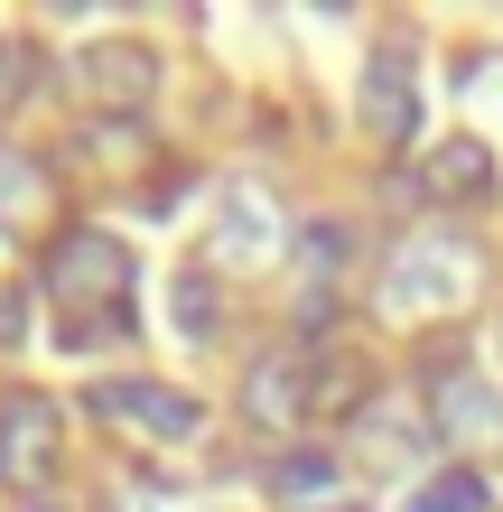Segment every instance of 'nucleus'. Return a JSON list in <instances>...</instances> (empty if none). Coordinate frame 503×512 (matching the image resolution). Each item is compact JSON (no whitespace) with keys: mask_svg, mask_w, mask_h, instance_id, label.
Here are the masks:
<instances>
[{"mask_svg":"<svg viewBox=\"0 0 503 512\" xmlns=\"http://www.w3.org/2000/svg\"><path fill=\"white\" fill-rule=\"evenodd\" d=\"M476 280H485L476 243L429 224V233H401L392 243V261H382V308L392 317H457L476 298Z\"/></svg>","mask_w":503,"mask_h":512,"instance_id":"f257e3e1","label":"nucleus"},{"mask_svg":"<svg viewBox=\"0 0 503 512\" xmlns=\"http://www.w3.org/2000/svg\"><path fill=\"white\" fill-rule=\"evenodd\" d=\"M131 289V243L122 233H56L47 252V298L56 308H103Z\"/></svg>","mask_w":503,"mask_h":512,"instance_id":"f03ea898","label":"nucleus"},{"mask_svg":"<svg viewBox=\"0 0 503 512\" xmlns=\"http://www.w3.org/2000/svg\"><path fill=\"white\" fill-rule=\"evenodd\" d=\"M84 401H94L103 419H131V429H150V438H196L205 429V410H196V391H177V382H150V373H103V382H84Z\"/></svg>","mask_w":503,"mask_h":512,"instance_id":"7ed1b4c3","label":"nucleus"},{"mask_svg":"<svg viewBox=\"0 0 503 512\" xmlns=\"http://www.w3.org/2000/svg\"><path fill=\"white\" fill-rule=\"evenodd\" d=\"M364 140L373 149H410L420 140V84H410V47L401 38H382L373 47V66H364Z\"/></svg>","mask_w":503,"mask_h":512,"instance_id":"20e7f679","label":"nucleus"},{"mask_svg":"<svg viewBox=\"0 0 503 512\" xmlns=\"http://www.w3.org/2000/svg\"><path fill=\"white\" fill-rule=\"evenodd\" d=\"M308 410H317V354H308V345L261 354L252 382H243V419H252V429H271V438H289Z\"/></svg>","mask_w":503,"mask_h":512,"instance_id":"39448f33","label":"nucleus"},{"mask_svg":"<svg viewBox=\"0 0 503 512\" xmlns=\"http://www.w3.org/2000/svg\"><path fill=\"white\" fill-rule=\"evenodd\" d=\"M75 75H84V94L112 103V112H140L159 94V47H140V38H94L75 56Z\"/></svg>","mask_w":503,"mask_h":512,"instance_id":"423d86ee","label":"nucleus"},{"mask_svg":"<svg viewBox=\"0 0 503 512\" xmlns=\"http://www.w3.org/2000/svg\"><path fill=\"white\" fill-rule=\"evenodd\" d=\"M354 457H364V466H420L429 457V419L373 391V401L354 410Z\"/></svg>","mask_w":503,"mask_h":512,"instance_id":"0eeeda50","label":"nucleus"},{"mask_svg":"<svg viewBox=\"0 0 503 512\" xmlns=\"http://www.w3.org/2000/svg\"><path fill=\"white\" fill-rule=\"evenodd\" d=\"M215 252H224V261H271V252H280V205H271V187H224Z\"/></svg>","mask_w":503,"mask_h":512,"instance_id":"6e6552de","label":"nucleus"},{"mask_svg":"<svg viewBox=\"0 0 503 512\" xmlns=\"http://www.w3.org/2000/svg\"><path fill=\"white\" fill-rule=\"evenodd\" d=\"M420 187L438 205H485L494 196V149L485 140H438L429 159H420Z\"/></svg>","mask_w":503,"mask_h":512,"instance_id":"1a4fd4ad","label":"nucleus"},{"mask_svg":"<svg viewBox=\"0 0 503 512\" xmlns=\"http://www.w3.org/2000/svg\"><path fill=\"white\" fill-rule=\"evenodd\" d=\"M429 419H438V438H494L503 429V401L476 373H448V382H429Z\"/></svg>","mask_w":503,"mask_h":512,"instance_id":"9d476101","label":"nucleus"},{"mask_svg":"<svg viewBox=\"0 0 503 512\" xmlns=\"http://www.w3.org/2000/svg\"><path fill=\"white\" fill-rule=\"evenodd\" d=\"M0 466H19V475H47L56 466V410L38 401V391H19L10 419H0Z\"/></svg>","mask_w":503,"mask_h":512,"instance_id":"9b49d317","label":"nucleus"},{"mask_svg":"<svg viewBox=\"0 0 503 512\" xmlns=\"http://www.w3.org/2000/svg\"><path fill=\"white\" fill-rule=\"evenodd\" d=\"M336 466L345 457H327V447H289V457L271 466V494H289L299 512H317V503H336Z\"/></svg>","mask_w":503,"mask_h":512,"instance_id":"f8f14e48","label":"nucleus"},{"mask_svg":"<svg viewBox=\"0 0 503 512\" xmlns=\"http://www.w3.org/2000/svg\"><path fill=\"white\" fill-rule=\"evenodd\" d=\"M485 503H494V485H485L476 466H438L429 485L410 494V512H485Z\"/></svg>","mask_w":503,"mask_h":512,"instance_id":"ddd939ff","label":"nucleus"},{"mask_svg":"<svg viewBox=\"0 0 503 512\" xmlns=\"http://www.w3.org/2000/svg\"><path fill=\"white\" fill-rule=\"evenodd\" d=\"M47 205V177L19 159V149H0V224H28Z\"/></svg>","mask_w":503,"mask_h":512,"instance_id":"4468645a","label":"nucleus"},{"mask_svg":"<svg viewBox=\"0 0 503 512\" xmlns=\"http://www.w3.org/2000/svg\"><path fill=\"white\" fill-rule=\"evenodd\" d=\"M289 252H299L308 289H317V280H336V261H345V224H299V243H289Z\"/></svg>","mask_w":503,"mask_h":512,"instance_id":"2eb2a0df","label":"nucleus"},{"mask_svg":"<svg viewBox=\"0 0 503 512\" xmlns=\"http://www.w3.org/2000/svg\"><path fill=\"white\" fill-rule=\"evenodd\" d=\"M168 308H177V326H187V336H215V280H205V270H177Z\"/></svg>","mask_w":503,"mask_h":512,"instance_id":"dca6fc26","label":"nucleus"},{"mask_svg":"<svg viewBox=\"0 0 503 512\" xmlns=\"http://www.w3.org/2000/svg\"><path fill=\"white\" fill-rule=\"evenodd\" d=\"M28 317H38V308H28V289H0V354L28 345Z\"/></svg>","mask_w":503,"mask_h":512,"instance_id":"f3484780","label":"nucleus"},{"mask_svg":"<svg viewBox=\"0 0 503 512\" xmlns=\"http://www.w3.org/2000/svg\"><path fill=\"white\" fill-rule=\"evenodd\" d=\"M317 512H373V503H354V494H336V503H317Z\"/></svg>","mask_w":503,"mask_h":512,"instance_id":"a211bd4d","label":"nucleus"},{"mask_svg":"<svg viewBox=\"0 0 503 512\" xmlns=\"http://www.w3.org/2000/svg\"><path fill=\"white\" fill-rule=\"evenodd\" d=\"M28 512H47V503H28Z\"/></svg>","mask_w":503,"mask_h":512,"instance_id":"6ab92c4d","label":"nucleus"}]
</instances>
